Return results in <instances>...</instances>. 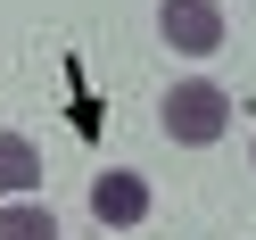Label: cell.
Listing matches in <instances>:
<instances>
[{
	"instance_id": "cell-2",
	"label": "cell",
	"mask_w": 256,
	"mask_h": 240,
	"mask_svg": "<svg viewBox=\"0 0 256 240\" xmlns=\"http://www.w3.org/2000/svg\"><path fill=\"white\" fill-rule=\"evenodd\" d=\"M157 34L174 58H215L223 50V0H157Z\"/></svg>"
},
{
	"instance_id": "cell-1",
	"label": "cell",
	"mask_w": 256,
	"mask_h": 240,
	"mask_svg": "<svg viewBox=\"0 0 256 240\" xmlns=\"http://www.w3.org/2000/svg\"><path fill=\"white\" fill-rule=\"evenodd\" d=\"M157 124H166V141H182V149H206V141L232 133V91L206 83V75H182V83L157 100Z\"/></svg>"
},
{
	"instance_id": "cell-4",
	"label": "cell",
	"mask_w": 256,
	"mask_h": 240,
	"mask_svg": "<svg viewBox=\"0 0 256 240\" xmlns=\"http://www.w3.org/2000/svg\"><path fill=\"white\" fill-rule=\"evenodd\" d=\"M25 190H42V149L34 133H0V199H25Z\"/></svg>"
},
{
	"instance_id": "cell-6",
	"label": "cell",
	"mask_w": 256,
	"mask_h": 240,
	"mask_svg": "<svg viewBox=\"0 0 256 240\" xmlns=\"http://www.w3.org/2000/svg\"><path fill=\"white\" fill-rule=\"evenodd\" d=\"M248 166H256V141H248Z\"/></svg>"
},
{
	"instance_id": "cell-3",
	"label": "cell",
	"mask_w": 256,
	"mask_h": 240,
	"mask_svg": "<svg viewBox=\"0 0 256 240\" xmlns=\"http://www.w3.org/2000/svg\"><path fill=\"white\" fill-rule=\"evenodd\" d=\"M91 223H100V232H132V223H149V174L108 166L100 182H91Z\"/></svg>"
},
{
	"instance_id": "cell-5",
	"label": "cell",
	"mask_w": 256,
	"mask_h": 240,
	"mask_svg": "<svg viewBox=\"0 0 256 240\" xmlns=\"http://www.w3.org/2000/svg\"><path fill=\"white\" fill-rule=\"evenodd\" d=\"M0 240H58V215L42 207V190H25V199H0Z\"/></svg>"
}]
</instances>
